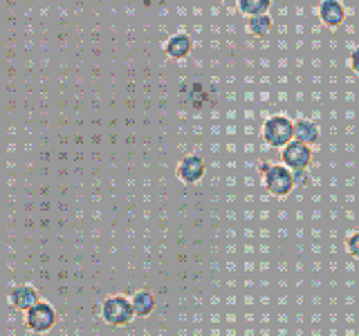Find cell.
Instances as JSON below:
<instances>
[{
	"instance_id": "cell-1",
	"label": "cell",
	"mask_w": 359,
	"mask_h": 336,
	"mask_svg": "<svg viewBox=\"0 0 359 336\" xmlns=\"http://www.w3.org/2000/svg\"><path fill=\"white\" fill-rule=\"evenodd\" d=\"M261 134L269 148L283 150L287 144L294 141V121L285 115H274V117L265 119Z\"/></svg>"
},
{
	"instance_id": "cell-2",
	"label": "cell",
	"mask_w": 359,
	"mask_h": 336,
	"mask_svg": "<svg viewBox=\"0 0 359 336\" xmlns=\"http://www.w3.org/2000/svg\"><path fill=\"white\" fill-rule=\"evenodd\" d=\"M101 318L110 328H123V325L133 323L135 318V309H133V300L123 294H112L104 302H101Z\"/></svg>"
},
{
	"instance_id": "cell-3",
	"label": "cell",
	"mask_w": 359,
	"mask_h": 336,
	"mask_svg": "<svg viewBox=\"0 0 359 336\" xmlns=\"http://www.w3.org/2000/svg\"><path fill=\"white\" fill-rule=\"evenodd\" d=\"M263 184L269 190V195H274V197H285L297 188L294 175H292V171L283 164L269 166V171L263 175Z\"/></svg>"
},
{
	"instance_id": "cell-4",
	"label": "cell",
	"mask_w": 359,
	"mask_h": 336,
	"mask_svg": "<svg viewBox=\"0 0 359 336\" xmlns=\"http://www.w3.org/2000/svg\"><path fill=\"white\" fill-rule=\"evenodd\" d=\"M56 309L54 305H50L48 300H41L36 307H32L25 314V325L29 332H36V334H45L50 332L54 325H56Z\"/></svg>"
},
{
	"instance_id": "cell-5",
	"label": "cell",
	"mask_w": 359,
	"mask_h": 336,
	"mask_svg": "<svg viewBox=\"0 0 359 336\" xmlns=\"http://www.w3.org/2000/svg\"><path fill=\"white\" fill-rule=\"evenodd\" d=\"M280 164L287 166L290 171H308L312 164V148L294 139L280 150Z\"/></svg>"
},
{
	"instance_id": "cell-6",
	"label": "cell",
	"mask_w": 359,
	"mask_h": 336,
	"mask_svg": "<svg viewBox=\"0 0 359 336\" xmlns=\"http://www.w3.org/2000/svg\"><path fill=\"white\" fill-rule=\"evenodd\" d=\"M9 302L14 305L18 312H29L32 307H36L39 302H41V294H39V289L34 287V285H27V283H22V285H14L9 289V294H7Z\"/></svg>"
},
{
	"instance_id": "cell-7",
	"label": "cell",
	"mask_w": 359,
	"mask_h": 336,
	"mask_svg": "<svg viewBox=\"0 0 359 336\" xmlns=\"http://www.w3.org/2000/svg\"><path fill=\"white\" fill-rule=\"evenodd\" d=\"M177 177L182 179L184 184H196L200 182L207 173V162L202 160L200 155H184L177 164Z\"/></svg>"
},
{
	"instance_id": "cell-8",
	"label": "cell",
	"mask_w": 359,
	"mask_h": 336,
	"mask_svg": "<svg viewBox=\"0 0 359 336\" xmlns=\"http://www.w3.org/2000/svg\"><path fill=\"white\" fill-rule=\"evenodd\" d=\"M164 52H166V56H171V59L182 61L191 52H194V38H191L187 31H177V34H173V36L166 38Z\"/></svg>"
},
{
	"instance_id": "cell-9",
	"label": "cell",
	"mask_w": 359,
	"mask_h": 336,
	"mask_svg": "<svg viewBox=\"0 0 359 336\" xmlns=\"http://www.w3.org/2000/svg\"><path fill=\"white\" fill-rule=\"evenodd\" d=\"M317 14L325 27H339L346 18V7L339 0H323L317 9Z\"/></svg>"
},
{
	"instance_id": "cell-10",
	"label": "cell",
	"mask_w": 359,
	"mask_h": 336,
	"mask_svg": "<svg viewBox=\"0 0 359 336\" xmlns=\"http://www.w3.org/2000/svg\"><path fill=\"white\" fill-rule=\"evenodd\" d=\"M319 137H321V130L317 126V121L312 119H299L294 121V139L306 144V146H317L319 144Z\"/></svg>"
},
{
	"instance_id": "cell-11",
	"label": "cell",
	"mask_w": 359,
	"mask_h": 336,
	"mask_svg": "<svg viewBox=\"0 0 359 336\" xmlns=\"http://www.w3.org/2000/svg\"><path fill=\"white\" fill-rule=\"evenodd\" d=\"M130 300H133L135 316H140V318L151 316L153 309H155V296H153V291H149V289L135 291V294L130 296Z\"/></svg>"
},
{
	"instance_id": "cell-12",
	"label": "cell",
	"mask_w": 359,
	"mask_h": 336,
	"mask_svg": "<svg viewBox=\"0 0 359 336\" xmlns=\"http://www.w3.org/2000/svg\"><path fill=\"white\" fill-rule=\"evenodd\" d=\"M247 29H250V34L256 38H267L269 34H272V29H274V20L269 14L247 18Z\"/></svg>"
},
{
	"instance_id": "cell-13",
	"label": "cell",
	"mask_w": 359,
	"mask_h": 336,
	"mask_svg": "<svg viewBox=\"0 0 359 336\" xmlns=\"http://www.w3.org/2000/svg\"><path fill=\"white\" fill-rule=\"evenodd\" d=\"M272 7L269 0H238V9L247 18H254V16H263L267 14V9Z\"/></svg>"
},
{
	"instance_id": "cell-14",
	"label": "cell",
	"mask_w": 359,
	"mask_h": 336,
	"mask_svg": "<svg viewBox=\"0 0 359 336\" xmlns=\"http://www.w3.org/2000/svg\"><path fill=\"white\" fill-rule=\"evenodd\" d=\"M346 251L351 253L353 258H359V229L353 231V233L346 238Z\"/></svg>"
},
{
	"instance_id": "cell-15",
	"label": "cell",
	"mask_w": 359,
	"mask_h": 336,
	"mask_svg": "<svg viewBox=\"0 0 359 336\" xmlns=\"http://www.w3.org/2000/svg\"><path fill=\"white\" fill-rule=\"evenodd\" d=\"M292 175H294V184H297V188L299 186H308L310 184V168L308 171H292Z\"/></svg>"
},
{
	"instance_id": "cell-16",
	"label": "cell",
	"mask_w": 359,
	"mask_h": 336,
	"mask_svg": "<svg viewBox=\"0 0 359 336\" xmlns=\"http://www.w3.org/2000/svg\"><path fill=\"white\" fill-rule=\"evenodd\" d=\"M348 65H351V70H353L355 74H359V48H355V50L351 52V59H348Z\"/></svg>"
},
{
	"instance_id": "cell-17",
	"label": "cell",
	"mask_w": 359,
	"mask_h": 336,
	"mask_svg": "<svg viewBox=\"0 0 359 336\" xmlns=\"http://www.w3.org/2000/svg\"><path fill=\"white\" fill-rule=\"evenodd\" d=\"M269 166H272V164H267V162H261V164H258V171H261V175H265V173L269 171Z\"/></svg>"
},
{
	"instance_id": "cell-18",
	"label": "cell",
	"mask_w": 359,
	"mask_h": 336,
	"mask_svg": "<svg viewBox=\"0 0 359 336\" xmlns=\"http://www.w3.org/2000/svg\"><path fill=\"white\" fill-rule=\"evenodd\" d=\"M351 336H357V334H351Z\"/></svg>"
}]
</instances>
